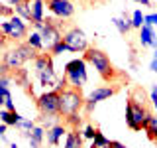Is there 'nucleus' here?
Instances as JSON below:
<instances>
[{
    "instance_id": "nucleus-25",
    "label": "nucleus",
    "mask_w": 157,
    "mask_h": 148,
    "mask_svg": "<svg viewBox=\"0 0 157 148\" xmlns=\"http://www.w3.org/2000/svg\"><path fill=\"white\" fill-rule=\"evenodd\" d=\"M110 146H112V140H110V138H106L100 130L96 132L94 140H90V148H110Z\"/></svg>"
},
{
    "instance_id": "nucleus-26",
    "label": "nucleus",
    "mask_w": 157,
    "mask_h": 148,
    "mask_svg": "<svg viewBox=\"0 0 157 148\" xmlns=\"http://www.w3.org/2000/svg\"><path fill=\"white\" fill-rule=\"evenodd\" d=\"M132 28L136 30H141L145 24V14H141V10H134V14H132Z\"/></svg>"
},
{
    "instance_id": "nucleus-36",
    "label": "nucleus",
    "mask_w": 157,
    "mask_h": 148,
    "mask_svg": "<svg viewBox=\"0 0 157 148\" xmlns=\"http://www.w3.org/2000/svg\"><path fill=\"white\" fill-rule=\"evenodd\" d=\"M22 2H26V0H6V4H10V6H14V8H16L18 4H22Z\"/></svg>"
},
{
    "instance_id": "nucleus-12",
    "label": "nucleus",
    "mask_w": 157,
    "mask_h": 148,
    "mask_svg": "<svg viewBox=\"0 0 157 148\" xmlns=\"http://www.w3.org/2000/svg\"><path fill=\"white\" fill-rule=\"evenodd\" d=\"M140 43H141V47H155L157 49V36H155L153 26L144 24V28L140 30Z\"/></svg>"
},
{
    "instance_id": "nucleus-1",
    "label": "nucleus",
    "mask_w": 157,
    "mask_h": 148,
    "mask_svg": "<svg viewBox=\"0 0 157 148\" xmlns=\"http://www.w3.org/2000/svg\"><path fill=\"white\" fill-rule=\"evenodd\" d=\"M37 56H39V53L32 46H28L26 42L14 43L10 49H4L0 73H16L18 69H22V65L26 61H29V59H36Z\"/></svg>"
},
{
    "instance_id": "nucleus-2",
    "label": "nucleus",
    "mask_w": 157,
    "mask_h": 148,
    "mask_svg": "<svg viewBox=\"0 0 157 148\" xmlns=\"http://www.w3.org/2000/svg\"><path fill=\"white\" fill-rule=\"evenodd\" d=\"M82 59H85L86 63H90V65H94V69L98 71V75L104 79V81H112V79L116 77V69L110 63V57H108L102 49L88 47L85 51V57H82Z\"/></svg>"
},
{
    "instance_id": "nucleus-35",
    "label": "nucleus",
    "mask_w": 157,
    "mask_h": 148,
    "mask_svg": "<svg viewBox=\"0 0 157 148\" xmlns=\"http://www.w3.org/2000/svg\"><path fill=\"white\" fill-rule=\"evenodd\" d=\"M149 69H151V71H155V73H157V49H155V51H153V57H151Z\"/></svg>"
},
{
    "instance_id": "nucleus-9",
    "label": "nucleus",
    "mask_w": 157,
    "mask_h": 148,
    "mask_svg": "<svg viewBox=\"0 0 157 148\" xmlns=\"http://www.w3.org/2000/svg\"><path fill=\"white\" fill-rule=\"evenodd\" d=\"M33 28H36V32L41 34L43 46H45L47 51H53V47H55L59 42H63V32H61V28L51 26V24H47V22H36V24H33Z\"/></svg>"
},
{
    "instance_id": "nucleus-7",
    "label": "nucleus",
    "mask_w": 157,
    "mask_h": 148,
    "mask_svg": "<svg viewBox=\"0 0 157 148\" xmlns=\"http://www.w3.org/2000/svg\"><path fill=\"white\" fill-rule=\"evenodd\" d=\"M36 105L39 115H61V93H57L55 89L43 91L36 99Z\"/></svg>"
},
{
    "instance_id": "nucleus-40",
    "label": "nucleus",
    "mask_w": 157,
    "mask_h": 148,
    "mask_svg": "<svg viewBox=\"0 0 157 148\" xmlns=\"http://www.w3.org/2000/svg\"><path fill=\"white\" fill-rule=\"evenodd\" d=\"M8 148H18V146H16V142H12V144H10Z\"/></svg>"
},
{
    "instance_id": "nucleus-27",
    "label": "nucleus",
    "mask_w": 157,
    "mask_h": 148,
    "mask_svg": "<svg viewBox=\"0 0 157 148\" xmlns=\"http://www.w3.org/2000/svg\"><path fill=\"white\" fill-rule=\"evenodd\" d=\"M18 130H22V134H26V132H32L33 128H36V122L33 121H29V118H22V121L16 125Z\"/></svg>"
},
{
    "instance_id": "nucleus-14",
    "label": "nucleus",
    "mask_w": 157,
    "mask_h": 148,
    "mask_svg": "<svg viewBox=\"0 0 157 148\" xmlns=\"http://www.w3.org/2000/svg\"><path fill=\"white\" fill-rule=\"evenodd\" d=\"M33 65H36V73L39 71H55L53 69V57L49 53H39V56L33 59Z\"/></svg>"
},
{
    "instance_id": "nucleus-21",
    "label": "nucleus",
    "mask_w": 157,
    "mask_h": 148,
    "mask_svg": "<svg viewBox=\"0 0 157 148\" xmlns=\"http://www.w3.org/2000/svg\"><path fill=\"white\" fill-rule=\"evenodd\" d=\"M145 134L151 138V140H155L157 138V115H149L145 121V126H144Z\"/></svg>"
},
{
    "instance_id": "nucleus-8",
    "label": "nucleus",
    "mask_w": 157,
    "mask_h": 148,
    "mask_svg": "<svg viewBox=\"0 0 157 148\" xmlns=\"http://www.w3.org/2000/svg\"><path fill=\"white\" fill-rule=\"evenodd\" d=\"M63 42L69 46V51L71 53H85L88 49L86 34L77 26H71V28H67L65 32H63Z\"/></svg>"
},
{
    "instance_id": "nucleus-30",
    "label": "nucleus",
    "mask_w": 157,
    "mask_h": 148,
    "mask_svg": "<svg viewBox=\"0 0 157 148\" xmlns=\"http://www.w3.org/2000/svg\"><path fill=\"white\" fill-rule=\"evenodd\" d=\"M65 122L71 128H78V126L82 125V117L78 115V113H75V115H71V117H65Z\"/></svg>"
},
{
    "instance_id": "nucleus-29",
    "label": "nucleus",
    "mask_w": 157,
    "mask_h": 148,
    "mask_svg": "<svg viewBox=\"0 0 157 148\" xmlns=\"http://www.w3.org/2000/svg\"><path fill=\"white\" fill-rule=\"evenodd\" d=\"M0 16H2V20H8V18L16 16V8L10 6V4H0Z\"/></svg>"
},
{
    "instance_id": "nucleus-17",
    "label": "nucleus",
    "mask_w": 157,
    "mask_h": 148,
    "mask_svg": "<svg viewBox=\"0 0 157 148\" xmlns=\"http://www.w3.org/2000/svg\"><path fill=\"white\" fill-rule=\"evenodd\" d=\"M45 134H47L45 128H43L41 125H36V128H33L32 134H29V146H32V148H39L41 142L45 140Z\"/></svg>"
},
{
    "instance_id": "nucleus-5",
    "label": "nucleus",
    "mask_w": 157,
    "mask_h": 148,
    "mask_svg": "<svg viewBox=\"0 0 157 148\" xmlns=\"http://www.w3.org/2000/svg\"><path fill=\"white\" fill-rule=\"evenodd\" d=\"M151 113L147 111V105H140V103L128 99L126 105V125L132 128L134 132H140L141 128L145 126V121Z\"/></svg>"
},
{
    "instance_id": "nucleus-13",
    "label": "nucleus",
    "mask_w": 157,
    "mask_h": 148,
    "mask_svg": "<svg viewBox=\"0 0 157 148\" xmlns=\"http://www.w3.org/2000/svg\"><path fill=\"white\" fill-rule=\"evenodd\" d=\"M45 6H47V2L29 0V10H32V16H33V24L36 22H45Z\"/></svg>"
},
{
    "instance_id": "nucleus-3",
    "label": "nucleus",
    "mask_w": 157,
    "mask_h": 148,
    "mask_svg": "<svg viewBox=\"0 0 157 148\" xmlns=\"http://www.w3.org/2000/svg\"><path fill=\"white\" fill-rule=\"evenodd\" d=\"M0 28H2V36H6L10 42H14V43H22V39H28V36H29L28 22L22 20L18 14L12 16V18H8V20H2Z\"/></svg>"
},
{
    "instance_id": "nucleus-37",
    "label": "nucleus",
    "mask_w": 157,
    "mask_h": 148,
    "mask_svg": "<svg viewBox=\"0 0 157 148\" xmlns=\"http://www.w3.org/2000/svg\"><path fill=\"white\" fill-rule=\"evenodd\" d=\"M6 130H8V125H0V136H6Z\"/></svg>"
},
{
    "instance_id": "nucleus-6",
    "label": "nucleus",
    "mask_w": 157,
    "mask_h": 148,
    "mask_svg": "<svg viewBox=\"0 0 157 148\" xmlns=\"http://www.w3.org/2000/svg\"><path fill=\"white\" fill-rule=\"evenodd\" d=\"M85 103H86V99L82 97L81 89L67 87L61 93V117H71L75 113H78L85 107Z\"/></svg>"
},
{
    "instance_id": "nucleus-34",
    "label": "nucleus",
    "mask_w": 157,
    "mask_h": 148,
    "mask_svg": "<svg viewBox=\"0 0 157 148\" xmlns=\"http://www.w3.org/2000/svg\"><path fill=\"white\" fill-rule=\"evenodd\" d=\"M149 101L151 103L157 101V85H151V89H149Z\"/></svg>"
},
{
    "instance_id": "nucleus-41",
    "label": "nucleus",
    "mask_w": 157,
    "mask_h": 148,
    "mask_svg": "<svg viewBox=\"0 0 157 148\" xmlns=\"http://www.w3.org/2000/svg\"><path fill=\"white\" fill-rule=\"evenodd\" d=\"M153 109H155V111H157V101H155V103H153Z\"/></svg>"
},
{
    "instance_id": "nucleus-20",
    "label": "nucleus",
    "mask_w": 157,
    "mask_h": 148,
    "mask_svg": "<svg viewBox=\"0 0 157 148\" xmlns=\"http://www.w3.org/2000/svg\"><path fill=\"white\" fill-rule=\"evenodd\" d=\"M26 43H28V46H32L33 49H36V51H43V49H45V46H43V38H41V34L36 32V30H33V32L28 36Z\"/></svg>"
},
{
    "instance_id": "nucleus-28",
    "label": "nucleus",
    "mask_w": 157,
    "mask_h": 148,
    "mask_svg": "<svg viewBox=\"0 0 157 148\" xmlns=\"http://www.w3.org/2000/svg\"><path fill=\"white\" fill-rule=\"evenodd\" d=\"M132 101H136V103H140V105H145V101H147V95H145V91L141 87H136L134 91H132Z\"/></svg>"
},
{
    "instance_id": "nucleus-33",
    "label": "nucleus",
    "mask_w": 157,
    "mask_h": 148,
    "mask_svg": "<svg viewBox=\"0 0 157 148\" xmlns=\"http://www.w3.org/2000/svg\"><path fill=\"white\" fill-rule=\"evenodd\" d=\"M145 24H149V26H157V12L145 14Z\"/></svg>"
},
{
    "instance_id": "nucleus-15",
    "label": "nucleus",
    "mask_w": 157,
    "mask_h": 148,
    "mask_svg": "<svg viewBox=\"0 0 157 148\" xmlns=\"http://www.w3.org/2000/svg\"><path fill=\"white\" fill-rule=\"evenodd\" d=\"M63 148H82V132L78 130V128H71V130L67 132Z\"/></svg>"
},
{
    "instance_id": "nucleus-22",
    "label": "nucleus",
    "mask_w": 157,
    "mask_h": 148,
    "mask_svg": "<svg viewBox=\"0 0 157 148\" xmlns=\"http://www.w3.org/2000/svg\"><path fill=\"white\" fill-rule=\"evenodd\" d=\"M16 14L22 20H26V22H32L33 24V16H32V10H29V0H26V2L18 4L16 6Z\"/></svg>"
},
{
    "instance_id": "nucleus-10",
    "label": "nucleus",
    "mask_w": 157,
    "mask_h": 148,
    "mask_svg": "<svg viewBox=\"0 0 157 148\" xmlns=\"http://www.w3.org/2000/svg\"><path fill=\"white\" fill-rule=\"evenodd\" d=\"M47 10L59 20H69L75 14V4L71 0H47Z\"/></svg>"
},
{
    "instance_id": "nucleus-16",
    "label": "nucleus",
    "mask_w": 157,
    "mask_h": 148,
    "mask_svg": "<svg viewBox=\"0 0 157 148\" xmlns=\"http://www.w3.org/2000/svg\"><path fill=\"white\" fill-rule=\"evenodd\" d=\"M65 132H67L65 125H55L53 128H49V130H47V134H45V138H47V144L57 146L59 142H61V138H63V134H65Z\"/></svg>"
},
{
    "instance_id": "nucleus-39",
    "label": "nucleus",
    "mask_w": 157,
    "mask_h": 148,
    "mask_svg": "<svg viewBox=\"0 0 157 148\" xmlns=\"http://www.w3.org/2000/svg\"><path fill=\"white\" fill-rule=\"evenodd\" d=\"M134 2L141 4V6H151V0H134Z\"/></svg>"
},
{
    "instance_id": "nucleus-42",
    "label": "nucleus",
    "mask_w": 157,
    "mask_h": 148,
    "mask_svg": "<svg viewBox=\"0 0 157 148\" xmlns=\"http://www.w3.org/2000/svg\"><path fill=\"white\" fill-rule=\"evenodd\" d=\"M153 142H155V144H157V138H155V140H153Z\"/></svg>"
},
{
    "instance_id": "nucleus-38",
    "label": "nucleus",
    "mask_w": 157,
    "mask_h": 148,
    "mask_svg": "<svg viewBox=\"0 0 157 148\" xmlns=\"http://www.w3.org/2000/svg\"><path fill=\"white\" fill-rule=\"evenodd\" d=\"M110 148H128V146H124L122 142H118V140H112V146Z\"/></svg>"
},
{
    "instance_id": "nucleus-4",
    "label": "nucleus",
    "mask_w": 157,
    "mask_h": 148,
    "mask_svg": "<svg viewBox=\"0 0 157 148\" xmlns=\"http://www.w3.org/2000/svg\"><path fill=\"white\" fill-rule=\"evenodd\" d=\"M63 75L67 77L69 87L73 89H81L88 81V73H86V61L85 59H71L65 63Z\"/></svg>"
},
{
    "instance_id": "nucleus-31",
    "label": "nucleus",
    "mask_w": 157,
    "mask_h": 148,
    "mask_svg": "<svg viewBox=\"0 0 157 148\" xmlns=\"http://www.w3.org/2000/svg\"><path fill=\"white\" fill-rule=\"evenodd\" d=\"M82 138H86V140H94V136H96V132H98V128H94L92 125H88V126H85L82 128Z\"/></svg>"
},
{
    "instance_id": "nucleus-24",
    "label": "nucleus",
    "mask_w": 157,
    "mask_h": 148,
    "mask_svg": "<svg viewBox=\"0 0 157 148\" xmlns=\"http://www.w3.org/2000/svg\"><path fill=\"white\" fill-rule=\"evenodd\" d=\"M59 117L61 115H39V122H41V126L49 130V128H53L55 125H61L59 122Z\"/></svg>"
},
{
    "instance_id": "nucleus-19",
    "label": "nucleus",
    "mask_w": 157,
    "mask_h": 148,
    "mask_svg": "<svg viewBox=\"0 0 157 148\" xmlns=\"http://www.w3.org/2000/svg\"><path fill=\"white\" fill-rule=\"evenodd\" d=\"M37 75V81H39V85L41 87H49V85H55V83L59 81V79L55 77V71H39V73H36Z\"/></svg>"
},
{
    "instance_id": "nucleus-43",
    "label": "nucleus",
    "mask_w": 157,
    "mask_h": 148,
    "mask_svg": "<svg viewBox=\"0 0 157 148\" xmlns=\"http://www.w3.org/2000/svg\"><path fill=\"white\" fill-rule=\"evenodd\" d=\"M41 2H47V0H41Z\"/></svg>"
},
{
    "instance_id": "nucleus-32",
    "label": "nucleus",
    "mask_w": 157,
    "mask_h": 148,
    "mask_svg": "<svg viewBox=\"0 0 157 148\" xmlns=\"http://www.w3.org/2000/svg\"><path fill=\"white\" fill-rule=\"evenodd\" d=\"M65 51H69V46H67V43L65 42H59L57 43V46L55 47H53V56H61V53H65Z\"/></svg>"
},
{
    "instance_id": "nucleus-44",
    "label": "nucleus",
    "mask_w": 157,
    "mask_h": 148,
    "mask_svg": "<svg viewBox=\"0 0 157 148\" xmlns=\"http://www.w3.org/2000/svg\"><path fill=\"white\" fill-rule=\"evenodd\" d=\"M155 2H157V0H155Z\"/></svg>"
},
{
    "instance_id": "nucleus-23",
    "label": "nucleus",
    "mask_w": 157,
    "mask_h": 148,
    "mask_svg": "<svg viewBox=\"0 0 157 148\" xmlns=\"http://www.w3.org/2000/svg\"><path fill=\"white\" fill-rule=\"evenodd\" d=\"M112 24L116 26V30L120 34H128L132 30V20H128V18H122V16H116V18H112Z\"/></svg>"
},
{
    "instance_id": "nucleus-11",
    "label": "nucleus",
    "mask_w": 157,
    "mask_h": 148,
    "mask_svg": "<svg viewBox=\"0 0 157 148\" xmlns=\"http://www.w3.org/2000/svg\"><path fill=\"white\" fill-rule=\"evenodd\" d=\"M116 93V87H96L94 91H90V95L86 97V103H85V111L86 113H90L92 109L96 107V103H100V101H106V99H110L112 95Z\"/></svg>"
},
{
    "instance_id": "nucleus-18",
    "label": "nucleus",
    "mask_w": 157,
    "mask_h": 148,
    "mask_svg": "<svg viewBox=\"0 0 157 148\" xmlns=\"http://www.w3.org/2000/svg\"><path fill=\"white\" fill-rule=\"evenodd\" d=\"M22 118L24 117L20 115L18 111H6V109H2V111H0V121H2L4 125H8V126H16Z\"/></svg>"
}]
</instances>
